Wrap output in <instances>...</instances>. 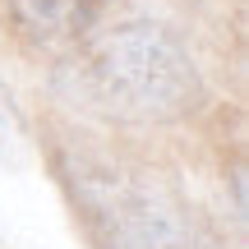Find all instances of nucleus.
Here are the masks:
<instances>
[{
	"mask_svg": "<svg viewBox=\"0 0 249 249\" xmlns=\"http://www.w3.org/2000/svg\"><path fill=\"white\" fill-rule=\"evenodd\" d=\"M55 88L79 111L120 124H171L203 107V74L189 51L152 23H120L83 37L55 74Z\"/></svg>",
	"mask_w": 249,
	"mask_h": 249,
	"instance_id": "nucleus-1",
	"label": "nucleus"
},
{
	"mask_svg": "<svg viewBox=\"0 0 249 249\" xmlns=\"http://www.w3.org/2000/svg\"><path fill=\"white\" fill-rule=\"evenodd\" d=\"M51 166L97 249H222L185 194L139 161L74 143L55 148Z\"/></svg>",
	"mask_w": 249,
	"mask_h": 249,
	"instance_id": "nucleus-2",
	"label": "nucleus"
},
{
	"mask_svg": "<svg viewBox=\"0 0 249 249\" xmlns=\"http://www.w3.org/2000/svg\"><path fill=\"white\" fill-rule=\"evenodd\" d=\"M5 5L14 28L42 46L83 42L102 14V0H5Z\"/></svg>",
	"mask_w": 249,
	"mask_h": 249,
	"instance_id": "nucleus-3",
	"label": "nucleus"
},
{
	"mask_svg": "<svg viewBox=\"0 0 249 249\" xmlns=\"http://www.w3.org/2000/svg\"><path fill=\"white\" fill-rule=\"evenodd\" d=\"M28 157H33L28 120H23V111H18L14 92H9L5 79H0V161H5V166H23Z\"/></svg>",
	"mask_w": 249,
	"mask_h": 249,
	"instance_id": "nucleus-4",
	"label": "nucleus"
}]
</instances>
